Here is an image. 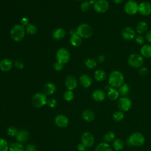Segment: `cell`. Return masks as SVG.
<instances>
[{"mask_svg": "<svg viewBox=\"0 0 151 151\" xmlns=\"http://www.w3.org/2000/svg\"><path fill=\"white\" fill-rule=\"evenodd\" d=\"M124 76L118 70H114L109 76V83L114 88H119L124 84Z\"/></svg>", "mask_w": 151, "mask_h": 151, "instance_id": "obj_1", "label": "cell"}, {"mask_svg": "<svg viewBox=\"0 0 151 151\" xmlns=\"http://www.w3.org/2000/svg\"><path fill=\"white\" fill-rule=\"evenodd\" d=\"M11 38L16 42L21 41L25 35V29L23 25L16 24L14 25L10 32Z\"/></svg>", "mask_w": 151, "mask_h": 151, "instance_id": "obj_2", "label": "cell"}, {"mask_svg": "<svg viewBox=\"0 0 151 151\" xmlns=\"http://www.w3.org/2000/svg\"><path fill=\"white\" fill-rule=\"evenodd\" d=\"M145 142L144 136L139 132H134L132 133L128 140H127V144L129 146L133 145L134 146H141Z\"/></svg>", "mask_w": 151, "mask_h": 151, "instance_id": "obj_3", "label": "cell"}, {"mask_svg": "<svg viewBox=\"0 0 151 151\" xmlns=\"http://www.w3.org/2000/svg\"><path fill=\"white\" fill-rule=\"evenodd\" d=\"M76 34L81 38H87L93 34L92 28L87 24H80L77 28Z\"/></svg>", "mask_w": 151, "mask_h": 151, "instance_id": "obj_4", "label": "cell"}, {"mask_svg": "<svg viewBox=\"0 0 151 151\" xmlns=\"http://www.w3.org/2000/svg\"><path fill=\"white\" fill-rule=\"evenodd\" d=\"M47 100L46 95L42 93H35L31 100L32 105L36 108H41L47 104Z\"/></svg>", "mask_w": 151, "mask_h": 151, "instance_id": "obj_5", "label": "cell"}, {"mask_svg": "<svg viewBox=\"0 0 151 151\" xmlns=\"http://www.w3.org/2000/svg\"><path fill=\"white\" fill-rule=\"evenodd\" d=\"M127 63L129 65L134 68L141 67L144 63L143 57L139 54L134 53L129 57Z\"/></svg>", "mask_w": 151, "mask_h": 151, "instance_id": "obj_6", "label": "cell"}, {"mask_svg": "<svg viewBox=\"0 0 151 151\" xmlns=\"http://www.w3.org/2000/svg\"><path fill=\"white\" fill-rule=\"evenodd\" d=\"M124 10L125 12L129 15H134L138 12L139 5L136 1L129 0L125 3Z\"/></svg>", "mask_w": 151, "mask_h": 151, "instance_id": "obj_7", "label": "cell"}, {"mask_svg": "<svg viewBox=\"0 0 151 151\" xmlns=\"http://www.w3.org/2000/svg\"><path fill=\"white\" fill-rule=\"evenodd\" d=\"M93 8L98 13H104L109 8V3L107 0H97L93 5Z\"/></svg>", "mask_w": 151, "mask_h": 151, "instance_id": "obj_8", "label": "cell"}, {"mask_svg": "<svg viewBox=\"0 0 151 151\" xmlns=\"http://www.w3.org/2000/svg\"><path fill=\"white\" fill-rule=\"evenodd\" d=\"M70 53L68 50L64 48H61L58 49L56 54V58L57 61L65 64L70 60Z\"/></svg>", "mask_w": 151, "mask_h": 151, "instance_id": "obj_9", "label": "cell"}, {"mask_svg": "<svg viewBox=\"0 0 151 151\" xmlns=\"http://www.w3.org/2000/svg\"><path fill=\"white\" fill-rule=\"evenodd\" d=\"M118 108L122 111H127L130 110L132 107L131 100L126 97H121L117 103Z\"/></svg>", "mask_w": 151, "mask_h": 151, "instance_id": "obj_10", "label": "cell"}, {"mask_svg": "<svg viewBox=\"0 0 151 151\" xmlns=\"http://www.w3.org/2000/svg\"><path fill=\"white\" fill-rule=\"evenodd\" d=\"M81 143L86 147H91L94 143V138L93 135L89 132H84L81 137Z\"/></svg>", "mask_w": 151, "mask_h": 151, "instance_id": "obj_11", "label": "cell"}, {"mask_svg": "<svg viewBox=\"0 0 151 151\" xmlns=\"http://www.w3.org/2000/svg\"><path fill=\"white\" fill-rule=\"evenodd\" d=\"M121 35L124 40L130 41L135 38L136 32L133 28L130 27H126L122 30Z\"/></svg>", "mask_w": 151, "mask_h": 151, "instance_id": "obj_12", "label": "cell"}, {"mask_svg": "<svg viewBox=\"0 0 151 151\" xmlns=\"http://www.w3.org/2000/svg\"><path fill=\"white\" fill-rule=\"evenodd\" d=\"M138 12L143 16L151 14V4L148 2H142L139 5Z\"/></svg>", "mask_w": 151, "mask_h": 151, "instance_id": "obj_13", "label": "cell"}, {"mask_svg": "<svg viewBox=\"0 0 151 151\" xmlns=\"http://www.w3.org/2000/svg\"><path fill=\"white\" fill-rule=\"evenodd\" d=\"M55 124L60 128H64L68 126L69 120L68 118L63 114H58L54 119Z\"/></svg>", "mask_w": 151, "mask_h": 151, "instance_id": "obj_14", "label": "cell"}, {"mask_svg": "<svg viewBox=\"0 0 151 151\" xmlns=\"http://www.w3.org/2000/svg\"><path fill=\"white\" fill-rule=\"evenodd\" d=\"M65 84L68 90L72 91L77 87V80L74 76H68L65 78Z\"/></svg>", "mask_w": 151, "mask_h": 151, "instance_id": "obj_15", "label": "cell"}, {"mask_svg": "<svg viewBox=\"0 0 151 151\" xmlns=\"http://www.w3.org/2000/svg\"><path fill=\"white\" fill-rule=\"evenodd\" d=\"M80 83L81 86L85 88H88L92 84L91 77L87 74H83L80 77Z\"/></svg>", "mask_w": 151, "mask_h": 151, "instance_id": "obj_16", "label": "cell"}, {"mask_svg": "<svg viewBox=\"0 0 151 151\" xmlns=\"http://www.w3.org/2000/svg\"><path fill=\"white\" fill-rule=\"evenodd\" d=\"M29 137V133L28 132L25 130H21L18 131V134L16 136V139L17 140L22 143L25 142Z\"/></svg>", "mask_w": 151, "mask_h": 151, "instance_id": "obj_17", "label": "cell"}, {"mask_svg": "<svg viewBox=\"0 0 151 151\" xmlns=\"http://www.w3.org/2000/svg\"><path fill=\"white\" fill-rule=\"evenodd\" d=\"M12 67V61L8 58H5L0 62V69L2 71H7L11 69Z\"/></svg>", "mask_w": 151, "mask_h": 151, "instance_id": "obj_18", "label": "cell"}, {"mask_svg": "<svg viewBox=\"0 0 151 151\" xmlns=\"http://www.w3.org/2000/svg\"><path fill=\"white\" fill-rule=\"evenodd\" d=\"M56 90L55 85L52 83H46L43 87V92L45 95H52Z\"/></svg>", "mask_w": 151, "mask_h": 151, "instance_id": "obj_19", "label": "cell"}, {"mask_svg": "<svg viewBox=\"0 0 151 151\" xmlns=\"http://www.w3.org/2000/svg\"><path fill=\"white\" fill-rule=\"evenodd\" d=\"M106 97L105 93L101 90H96L92 93V98L96 101H102Z\"/></svg>", "mask_w": 151, "mask_h": 151, "instance_id": "obj_20", "label": "cell"}, {"mask_svg": "<svg viewBox=\"0 0 151 151\" xmlns=\"http://www.w3.org/2000/svg\"><path fill=\"white\" fill-rule=\"evenodd\" d=\"M83 119L88 122H92L95 117L94 112L90 109H86L82 112Z\"/></svg>", "mask_w": 151, "mask_h": 151, "instance_id": "obj_21", "label": "cell"}, {"mask_svg": "<svg viewBox=\"0 0 151 151\" xmlns=\"http://www.w3.org/2000/svg\"><path fill=\"white\" fill-rule=\"evenodd\" d=\"M140 55L142 57L146 58H150L151 57V45L146 44L143 45L140 48Z\"/></svg>", "mask_w": 151, "mask_h": 151, "instance_id": "obj_22", "label": "cell"}, {"mask_svg": "<svg viewBox=\"0 0 151 151\" xmlns=\"http://www.w3.org/2000/svg\"><path fill=\"white\" fill-rule=\"evenodd\" d=\"M94 77L97 81H103L107 77L106 73L103 70H97L94 74Z\"/></svg>", "mask_w": 151, "mask_h": 151, "instance_id": "obj_23", "label": "cell"}, {"mask_svg": "<svg viewBox=\"0 0 151 151\" xmlns=\"http://www.w3.org/2000/svg\"><path fill=\"white\" fill-rule=\"evenodd\" d=\"M65 35V31L63 28H57L52 34L53 38L56 40H60Z\"/></svg>", "mask_w": 151, "mask_h": 151, "instance_id": "obj_24", "label": "cell"}, {"mask_svg": "<svg viewBox=\"0 0 151 151\" xmlns=\"http://www.w3.org/2000/svg\"><path fill=\"white\" fill-rule=\"evenodd\" d=\"M148 29V25L145 21L139 22L136 26V31L139 34H142L146 32Z\"/></svg>", "mask_w": 151, "mask_h": 151, "instance_id": "obj_25", "label": "cell"}, {"mask_svg": "<svg viewBox=\"0 0 151 151\" xmlns=\"http://www.w3.org/2000/svg\"><path fill=\"white\" fill-rule=\"evenodd\" d=\"M70 41L71 44L73 46H74L75 47H77L80 46L81 43V38L76 32L75 34L71 35Z\"/></svg>", "mask_w": 151, "mask_h": 151, "instance_id": "obj_26", "label": "cell"}, {"mask_svg": "<svg viewBox=\"0 0 151 151\" xmlns=\"http://www.w3.org/2000/svg\"><path fill=\"white\" fill-rule=\"evenodd\" d=\"M94 151H113V150L107 143L102 142L96 146Z\"/></svg>", "mask_w": 151, "mask_h": 151, "instance_id": "obj_27", "label": "cell"}, {"mask_svg": "<svg viewBox=\"0 0 151 151\" xmlns=\"http://www.w3.org/2000/svg\"><path fill=\"white\" fill-rule=\"evenodd\" d=\"M119 91L112 87H110L108 93H107V96L109 99H110V100H116L118 97H119Z\"/></svg>", "mask_w": 151, "mask_h": 151, "instance_id": "obj_28", "label": "cell"}, {"mask_svg": "<svg viewBox=\"0 0 151 151\" xmlns=\"http://www.w3.org/2000/svg\"><path fill=\"white\" fill-rule=\"evenodd\" d=\"M9 151H25V149L22 143L17 142L12 143L9 146Z\"/></svg>", "mask_w": 151, "mask_h": 151, "instance_id": "obj_29", "label": "cell"}, {"mask_svg": "<svg viewBox=\"0 0 151 151\" xmlns=\"http://www.w3.org/2000/svg\"><path fill=\"white\" fill-rule=\"evenodd\" d=\"M119 93L122 96H127L130 92V87L127 84H123L119 88Z\"/></svg>", "mask_w": 151, "mask_h": 151, "instance_id": "obj_30", "label": "cell"}, {"mask_svg": "<svg viewBox=\"0 0 151 151\" xmlns=\"http://www.w3.org/2000/svg\"><path fill=\"white\" fill-rule=\"evenodd\" d=\"M113 147L116 150L119 151L123 149L124 147V142L122 140L120 139H117L113 142Z\"/></svg>", "mask_w": 151, "mask_h": 151, "instance_id": "obj_31", "label": "cell"}, {"mask_svg": "<svg viewBox=\"0 0 151 151\" xmlns=\"http://www.w3.org/2000/svg\"><path fill=\"white\" fill-rule=\"evenodd\" d=\"M26 32L29 35H34L37 33V28L34 24H28L25 27Z\"/></svg>", "mask_w": 151, "mask_h": 151, "instance_id": "obj_32", "label": "cell"}, {"mask_svg": "<svg viewBox=\"0 0 151 151\" xmlns=\"http://www.w3.org/2000/svg\"><path fill=\"white\" fill-rule=\"evenodd\" d=\"M84 64L88 69H93L97 66V62L93 58H88L85 61Z\"/></svg>", "mask_w": 151, "mask_h": 151, "instance_id": "obj_33", "label": "cell"}, {"mask_svg": "<svg viewBox=\"0 0 151 151\" xmlns=\"http://www.w3.org/2000/svg\"><path fill=\"white\" fill-rule=\"evenodd\" d=\"M115 138V134L113 132L111 131H109L108 132H107L104 136V140L106 142H112Z\"/></svg>", "mask_w": 151, "mask_h": 151, "instance_id": "obj_34", "label": "cell"}, {"mask_svg": "<svg viewBox=\"0 0 151 151\" xmlns=\"http://www.w3.org/2000/svg\"><path fill=\"white\" fill-rule=\"evenodd\" d=\"M9 149L7 141L2 137H0V151H8Z\"/></svg>", "mask_w": 151, "mask_h": 151, "instance_id": "obj_35", "label": "cell"}, {"mask_svg": "<svg viewBox=\"0 0 151 151\" xmlns=\"http://www.w3.org/2000/svg\"><path fill=\"white\" fill-rule=\"evenodd\" d=\"M63 97L65 100L67 101H70L74 99V93L71 90H67L64 92L63 94Z\"/></svg>", "mask_w": 151, "mask_h": 151, "instance_id": "obj_36", "label": "cell"}, {"mask_svg": "<svg viewBox=\"0 0 151 151\" xmlns=\"http://www.w3.org/2000/svg\"><path fill=\"white\" fill-rule=\"evenodd\" d=\"M113 119L116 122H120L124 118V114L122 111H117L113 114Z\"/></svg>", "mask_w": 151, "mask_h": 151, "instance_id": "obj_37", "label": "cell"}, {"mask_svg": "<svg viewBox=\"0 0 151 151\" xmlns=\"http://www.w3.org/2000/svg\"><path fill=\"white\" fill-rule=\"evenodd\" d=\"M18 130L14 126H10L8 128L7 133L11 137H16L18 134Z\"/></svg>", "mask_w": 151, "mask_h": 151, "instance_id": "obj_38", "label": "cell"}, {"mask_svg": "<svg viewBox=\"0 0 151 151\" xmlns=\"http://www.w3.org/2000/svg\"><path fill=\"white\" fill-rule=\"evenodd\" d=\"M91 5V4L90 2V1H84V2L81 3V6H80V8H81L82 11L87 12L90 9Z\"/></svg>", "mask_w": 151, "mask_h": 151, "instance_id": "obj_39", "label": "cell"}, {"mask_svg": "<svg viewBox=\"0 0 151 151\" xmlns=\"http://www.w3.org/2000/svg\"><path fill=\"white\" fill-rule=\"evenodd\" d=\"M47 104L49 107H50L51 108L55 107L57 105V100L54 99H50L47 100Z\"/></svg>", "mask_w": 151, "mask_h": 151, "instance_id": "obj_40", "label": "cell"}, {"mask_svg": "<svg viewBox=\"0 0 151 151\" xmlns=\"http://www.w3.org/2000/svg\"><path fill=\"white\" fill-rule=\"evenodd\" d=\"M135 42L139 45L143 44L145 42V38H143V36H142L140 35L136 36L135 37Z\"/></svg>", "mask_w": 151, "mask_h": 151, "instance_id": "obj_41", "label": "cell"}, {"mask_svg": "<svg viewBox=\"0 0 151 151\" xmlns=\"http://www.w3.org/2000/svg\"><path fill=\"white\" fill-rule=\"evenodd\" d=\"M14 65H15V68H17V69H19V70H22L24 68V63L21 61H20V60H16V61H15Z\"/></svg>", "mask_w": 151, "mask_h": 151, "instance_id": "obj_42", "label": "cell"}, {"mask_svg": "<svg viewBox=\"0 0 151 151\" xmlns=\"http://www.w3.org/2000/svg\"><path fill=\"white\" fill-rule=\"evenodd\" d=\"M54 68L56 71H61L63 68V64L58 61H57L54 64Z\"/></svg>", "mask_w": 151, "mask_h": 151, "instance_id": "obj_43", "label": "cell"}, {"mask_svg": "<svg viewBox=\"0 0 151 151\" xmlns=\"http://www.w3.org/2000/svg\"><path fill=\"white\" fill-rule=\"evenodd\" d=\"M36 146L33 144H28L27 145L25 151H36Z\"/></svg>", "mask_w": 151, "mask_h": 151, "instance_id": "obj_44", "label": "cell"}, {"mask_svg": "<svg viewBox=\"0 0 151 151\" xmlns=\"http://www.w3.org/2000/svg\"><path fill=\"white\" fill-rule=\"evenodd\" d=\"M139 74L141 76H146L148 73V69L147 67H141L139 70Z\"/></svg>", "mask_w": 151, "mask_h": 151, "instance_id": "obj_45", "label": "cell"}, {"mask_svg": "<svg viewBox=\"0 0 151 151\" xmlns=\"http://www.w3.org/2000/svg\"><path fill=\"white\" fill-rule=\"evenodd\" d=\"M28 22H29V19L27 17H23L21 20V25L23 26H27L28 24Z\"/></svg>", "mask_w": 151, "mask_h": 151, "instance_id": "obj_46", "label": "cell"}, {"mask_svg": "<svg viewBox=\"0 0 151 151\" xmlns=\"http://www.w3.org/2000/svg\"><path fill=\"white\" fill-rule=\"evenodd\" d=\"M77 148L78 151H84V150H86V147L82 143H79L77 145Z\"/></svg>", "mask_w": 151, "mask_h": 151, "instance_id": "obj_47", "label": "cell"}, {"mask_svg": "<svg viewBox=\"0 0 151 151\" xmlns=\"http://www.w3.org/2000/svg\"><path fill=\"white\" fill-rule=\"evenodd\" d=\"M145 38L149 42L151 43V29L146 32Z\"/></svg>", "mask_w": 151, "mask_h": 151, "instance_id": "obj_48", "label": "cell"}, {"mask_svg": "<svg viewBox=\"0 0 151 151\" xmlns=\"http://www.w3.org/2000/svg\"><path fill=\"white\" fill-rule=\"evenodd\" d=\"M104 60H105V57H104V56L103 55H99V56L98 57V58H97V60H98L99 63H103V62L104 61Z\"/></svg>", "mask_w": 151, "mask_h": 151, "instance_id": "obj_49", "label": "cell"}, {"mask_svg": "<svg viewBox=\"0 0 151 151\" xmlns=\"http://www.w3.org/2000/svg\"><path fill=\"white\" fill-rule=\"evenodd\" d=\"M111 1L115 4H120L123 1V0H111Z\"/></svg>", "mask_w": 151, "mask_h": 151, "instance_id": "obj_50", "label": "cell"}, {"mask_svg": "<svg viewBox=\"0 0 151 151\" xmlns=\"http://www.w3.org/2000/svg\"><path fill=\"white\" fill-rule=\"evenodd\" d=\"M97 0H90V2L91 3V4L92 5V4H93L94 5V2L96 1Z\"/></svg>", "mask_w": 151, "mask_h": 151, "instance_id": "obj_51", "label": "cell"}, {"mask_svg": "<svg viewBox=\"0 0 151 151\" xmlns=\"http://www.w3.org/2000/svg\"><path fill=\"white\" fill-rule=\"evenodd\" d=\"M75 1H77V2H80V1H81L83 0H74Z\"/></svg>", "mask_w": 151, "mask_h": 151, "instance_id": "obj_52", "label": "cell"}, {"mask_svg": "<svg viewBox=\"0 0 151 151\" xmlns=\"http://www.w3.org/2000/svg\"><path fill=\"white\" fill-rule=\"evenodd\" d=\"M84 151H88V150H87V149H86V150H84Z\"/></svg>", "mask_w": 151, "mask_h": 151, "instance_id": "obj_53", "label": "cell"}, {"mask_svg": "<svg viewBox=\"0 0 151 151\" xmlns=\"http://www.w3.org/2000/svg\"><path fill=\"white\" fill-rule=\"evenodd\" d=\"M149 151H151V150H149Z\"/></svg>", "mask_w": 151, "mask_h": 151, "instance_id": "obj_54", "label": "cell"}]
</instances>
